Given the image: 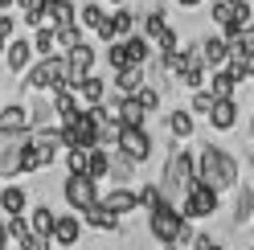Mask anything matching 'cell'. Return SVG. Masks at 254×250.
I'll return each mask as SVG.
<instances>
[{"label":"cell","instance_id":"d590c367","mask_svg":"<svg viewBox=\"0 0 254 250\" xmlns=\"http://www.w3.org/2000/svg\"><path fill=\"white\" fill-rule=\"evenodd\" d=\"M107 62H111V70L127 66V50H123V41H119V45H111V41H107Z\"/></svg>","mask_w":254,"mask_h":250},{"label":"cell","instance_id":"836d02e7","mask_svg":"<svg viewBox=\"0 0 254 250\" xmlns=\"http://www.w3.org/2000/svg\"><path fill=\"white\" fill-rule=\"evenodd\" d=\"M213 103H217V95H213V90H193V103H189V107H193V111H201V115H209L213 111Z\"/></svg>","mask_w":254,"mask_h":250},{"label":"cell","instance_id":"4dcf8cb0","mask_svg":"<svg viewBox=\"0 0 254 250\" xmlns=\"http://www.w3.org/2000/svg\"><path fill=\"white\" fill-rule=\"evenodd\" d=\"M82 41H86V37H82V25H78V21L66 25V29H58V50H66V54H70L74 45H82Z\"/></svg>","mask_w":254,"mask_h":250},{"label":"cell","instance_id":"7a4b0ae2","mask_svg":"<svg viewBox=\"0 0 254 250\" xmlns=\"http://www.w3.org/2000/svg\"><path fill=\"white\" fill-rule=\"evenodd\" d=\"M66 82H70V66H66L62 54H50V58H41L37 66L25 70V86L37 90V95H54V90L66 86Z\"/></svg>","mask_w":254,"mask_h":250},{"label":"cell","instance_id":"f546056e","mask_svg":"<svg viewBox=\"0 0 254 250\" xmlns=\"http://www.w3.org/2000/svg\"><path fill=\"white\" fill-rule=\"evenodd\" d=\"M103 17H107V12H103L99 0H90V4L78 8V25H82V29H99V21H103Z\"/></svg>","mask_w":254,"mask_h":250},{"label":"cell","instance_id":"30bf717a","mask_svg":"<svg viewBox=\"0 0 254 250\" xmlns=\"http://www.w3.org/2000/svg\"><path fill=\"white\" fill-rule=\"evenodd\" d=\"M37 12L45 17V25H54V29H66V25L78 21V8L70 4V0H41Z\"/></svg>","mask_w":254,"mask_h":250},{"label":"cell","instance_id":"ac0fdd59","mask_svg":"<svg viewBox=\"0 0 254 250\" xmlns=\"http://www.w3.org/2000/svg\"><path fill=\"white\" fill-rule=\"evenodd\" d=\"M78 238H82V213H66V217H58V226H54V242L58 246H74Z\"/></svg>","mask_w":254,"mask_h":250},{"label":"cell","instance_id":"d6986e66","mask_svg":"<svg viewBox=\"0 0 254 250\" xmlns=\"http://www.w3.org/2000/svg\"><path fill=\"white\" fill-rule=\"evenodd\" d=\"M123 50H127V62H135V66H148V58H152V37L148 33H127L123 37Z\"/></svg>","mask_w":254,"mask_h":250},{"label":"cell","instance_id":"7402d4cb","mask_svg":"<svg viewBox=\"0 0 254 250\" xmlns=\"http://www.w3.org/2000/svg\"><path fill=\"white\" fill-rule=\"evenodd\" d=\"M86 177H90V181L111 177V156H107L103 144H99V148H86Z\"/></svg>","mask_w":254,"mask_h":250},{"label":"cell","instance_id":"60d3db41","mask_svg":"<svg viewBox=\"0 0 254 250\" xmlns=\"http://www.w3.org/2000/svg\"><path fill=\"white\" fill-rule=\"evenodd\" d=\"M181 8H197V4H205V0H177Z\"/></svg>","mask_w":254,"mask_h":250},{"label":"cell","instance_id":"4fadbf2b","mask_svg":"<svg viewBox=\"0 0 254 250\" xmlns=\"http://www.w3.org/2000/svg\"><path fill=\"white\" fill-rule=\"evenodd\" d=\"M82 222H86V226H94V230L115 234V230H119V213H115V209H107L103 201H94V205H86V209H82Z\"/></svg>","mask_w":254,"mask_h":250},{"label":"cell","instance_id":"603a6c76","mask_svg":"<svg viewBox=\"0 0 254 250\" xmlns=\"http://www.w3.org/2000/svg\"><path fill=\"white\" fill-rule=\"evenodd\" d=\"M29 226H33V234H41V238H54L58 213H54L50 205H37V209H29Z\"/></svg>","mask_w":254,"mask_h":250},{"label":"cell","instance_id":"cb8c5ba5","mask_svg":"<svg viewBox=\"0 0 254 250\" xmlns=\"http://www.w3.org/2000/svg\"><path fill=\"white\" fill-rule=\"evenodd\" d=\"M193 127H197V123H193V107H177V111L168 115V131L177 135V139H189Z\"/></svg>","mask_w":254,"mask_h":250},{"label":"cell","instance_id":"e0dca14e","mask_svg":"<svg viewBox=\"0 0 254 250\" xmlns=\"http://www.w3.org/2000/svg\"><path fill=\"white\" fill-rule=\"evenodd\" d=\"M209 123H213V131H230L234 123H238V103H234V95H230V99H217V103H213V111H209Z\"/></svg>","mask_w":254,"mask_h":250},{"label":"cell","instance_id":"3957f363","mask_svg":"<svg viewBox=\"0 0 254 250\" xmlns=\"http://www.w3.org/2000/svg\"><path fill=\"white\" fill-rule=\"evenodd\" d=\"M193 181H197V160L185 152V144L177 139V144H172V152H168V164H164V181H160V189H164V193H185Z\"/></svg>","mask_w":254,"mask_h":250},{"label":"cell","instance_id":"5b68a950","mask_svg":"<svg viewBox=\"0 0 254 250\" xmlns=\"http://www.w3.org/2000/svg\"><path fill=\"white\" fill-rule=\"evenodd\" d=\"M217 185H209V181H193L185 189V201H181V213L189 217V222H201V217H213L217 213Z\"/></svg>","mask_w":254,"mask_h":250},{"label":"cell","instance_id":"e575fe53","mask_svg":"<svg viewBox=\"0 0 254 250\" xmlns=\"http://www.w3.org/2000/svg\"><path fill=\"white\" fill-rule=\"evenodd\" d=\"M135 99H139V103H144V107H148V111H156V107H160V90H156V86H148V82H144V86H139V90H135Z\"/></svg>","mask_w":254,"mask_h":250},{"label":"cell","instance_id":"7dc6e473","mask_svg":"<svg viewBox=\"0 0 254 250\" xmlns=\"http://www.w3.org/2000/svg\"><path fill=\"white\" fill-rule=\"evenodd\" d=\"M62 250H74V246H62Z\"/></svg>","mask_w":254,"mask_h":250},{"label":"cell","instance_id":"d6a6232c","mask_svg":"<svg viewBox=\"0 0 254 250\" xmlns=\"http://www.w3.org/2000/svg\"><path fill=\"white\" fill-rule=\"evenodd\" d=\"M139 29H144V33L152 37V45H156V37H160V33H164V29H168V25H164V12H160V8H152V12H148V17H144V21H139Z\"/></svg>","mask_w":254,"mask_h":250},{"label":"cell","instance_id":"ab89813d","mask_svg":"<svg viewBox=\"0 0 254 250\" xmlns=\"http://www.w3.org/2000/svg\"><path fill=\"white\" fill-rule=\"evenodd\" d=\"M0 250H8V226L0 222Z\"/></svg>","mask_w":254,"mask_h":250},{"label":"cell","instance_id":"7bdbcfd3","mask_svg":"<svg viewBox=\"0 0 254 250\" xmlns=\"http://www.w3.org/2000/svg\"><path fill=\"white\" fill-rule=\"evenodd\" d=\"M4 50H8V37H4V33H0V58H4Z\"/></svg>","mask_w":254,"mask_h":250},{"label":"cell","instance_id":"44dd1931","mask_svg":"<svg viewBox=\"0 0 254 250\" xmlns=\"http://www.w3.org/2000/svg\"><path fill=\"white\" fill-rule=\"evenodd\" d=\"M0 209L4 213H29V193L21 185H4L0 189Z\"/></svg>","mask_w":254,"mask_h":250},{"label":"cell","instance_id":"8fae6325","mask_svg":"<svg viewBox=\"0 0 254 250\" xmlns=\"http://www.w3.org/2000/svg\"><path fill=\"white\" fill-rule=\"evenodd\" d=\"M115 107H119V123H127V127H144V123H148V107L144 103H139L135 95H119L115 99Z\"/></svg>","mask_w":254,"mask_h":250},{"label":"cell","instance_id":"681fc988","mask_svg":"<svg viewBox=\"0 0 254 250\" xmlns=\"http://www.w3.org/2000/svg\"><path fill=\"white\" fill-rule=\"evenodd\" d=\"M250 250H254V246H250Z\"/></svg>","mask_w":254,"mask_h":250},{"label":"cell","instance_id":"c3c4849f","mask_svg":"<svg viewBox=\"0 0 254 250\" xmlns=\"http://www.w3.org/2000/svg\"><path fill=\"white\" fill-rule=\"evenodd\" d=\"M164 250H177V246H164Z\"/></svg>","mask_w":254,"mask_h":250},{"label":"cell","instance_id":"1f68e13d","mask_svg":"<svg viewBox=\"0 0 254 250\" xmlns=\"http://www.w3.org/2000/svg\"><path fill=\"white\" fill-rule=\"evenodd\" d=\"M111 25H115V37L123 41V37L135 29V12H131V8H115V12H111Z\"/></svg>","mask_w":254,"mask_h":250},{"label":"cell","instance_id":"9a60e30c","mask_svg":"<svg viewBox=\"0 0 254 250\" xmlns=\"http://www.w3.org/2000/svg\"><path fill=\"white\" fill-rule=\"evenodd\" d=\"M0 127H8V131H25V127H33V107H25V103H8L4 111H0Z\"/></svg>","mask_w":254,"mask_h":250},{"label":"cell","instance_id":"277c9868","mask_svg":"<svg viewBox=\"0 0 254 250\" xmlns=\"http://www.w3.org/2000/svg\"><path fill=\"white\" fill-rule=\"evenodd\" d=\"M185 222H189V217H185L177 205H172V201H164L160 209H152V213H148V234H152L160 246H177Z\"/></svg>","mask_w":254,"mask_h":250},{"label":"cell","instance_id":"d4e9b609","mask_svg":"<svg viewBox=\"0 0 254 250\" xmlns=\"http://www.w3.org/2000/svg\"><path fill=\"white\" fill-rule=\"evenodd\" d=\"M78 99H82L86 107L103 103V99H107V82H103V78H94V74H86L82 82H78Z\"/></svg>","mask_w":254,"mask_h":250},{"label":"cell","instance_id":"7c38bea8","mask_svg":"<svg viewBox=\"0 0 254 250\" xmlns=\"http://www.w3.org/2000/svg\"><path fill=\"white\" fill-rule=\"evenodd\" d=\"M37 50H33V41H25V37H12L8 41V50H4V66L12 70V74H25L29 70V58H33Z\"/></svg>","mask_w":254,"mask_h":250},{"label":"cell","instance_id":"b9f144b4","mask_svg":"<svg viewBox=\"0 0 254 250\" xmlns=\"http://www.w3.org/2000/svg\"><path fill=\"white\" fill-rule=\"evenodd\" d=\"M250 111H254V107H250ZM246 139L254 144V115H250V127H246Z\"/></svg>","mask_w":254,"mask_h":250},{"label":"cell","instance_id":"5bb4252c","mask_svg":"<svg viewBox=\"0 0 254 250\" xmlns=\"http://www.w3.org/2000/svg\"><path fill=\"white\" fill-rule=\"evenodd\" d=\"M201 62H205L209 70L226 66V62H230V37H205V41H201Z\"/></svg>","mask_w":254,"mask_h":250},{"label":"cell","instance_id":"bcb514c9","mask_svg":"<svg viewBox=\"0 0 254 250\" xmlns=\"http://www.w3.org/2000/svg\"><path fill=\"white\" fill-rule=\"evenodd\" d=\"M111 4H123V0H111Z\"/></svg>","mask_w":254,"mask_h":250},{"label":"cell","instance_id":"6da1fadb","mask_svg":"<svg viewBox=\"0 0 254 250\" xmlns=\"http://www.w3.org/2000/svg\"><path fill=\"white\" fill-rule=\"evenodd\" d=\"M238 160L226 152V148H217V144H205L201 156H197V181H209L217 185V189H238Z\"/></svg>","mask_w":254,"mask_h":250},{"label":"cell","instance_id":"8d00e7d4","mask_svg":"<svg viewBox=\"0 0 254 250\" xmlns=\"http://www.w3.org/2000/svg\"><path fill=\"white\" fill-rule=\"evenodd\" d=\"M0 33H4L8 41L17 37V12H8V8H0Z\"/></svg>","mask_w":254,"mask_h":250},{"label":"cell","instance_id":"83f0119b","mask_svg":"<svg viewBox=\"0 0 254 250\" xmlns=\"http://www.w3.org/2000/svg\"><path fill=\"white\" fill-rule=\"evenodd\" d=\"M205 70H209V66H205L201 58H193V62H189V66H185L177 78H181V82H185L189 90H201V86H205Z\"/></svg>","mask_w":254,"mask_h":250},{"label":"cell","instance_id":"2e32d148","mask_svg":"<svg viewBox=\"0 0 254 250\" xmlns=\"http://www.w3.org/2000/svg\"><path fill=\"white\" fill-rule=\"evenodd\" d=\"M144 82H148V78H144V66H135V62H127V66L115 70V90H119V95H135Z\"/></svg>","mask_w":254,"mask_h":250},{"label":"cell","instance_id":"484cf974","mask_svg":"<svg viewBox=\"0 0 254 250\" xmlns=\"http://www.w3.org/2000/svg\"><path fill=\"white\" fill-rule=\"evenodd\" d=\"M234 86H238V74H234L230 66H217L213 78H209V90H213L217 99H230V95H234Z\"/></svg>","mask_w":254,"mask_h":250},{"label":"cell","instance_id":"f6af8a7d","mask_svg":"<svg viewBox=\"0 0 254 250\" xmlns=\"http://www.w3.org/2000/svg\"><path fill=\"white\" fill-rule=\"evenodd\" d=\"M209 250H226V246H221V242H213V246H209Z\"/></svg>","mask_w":254,"mask_h":250},{"label":"cell","instance_id":"4316f807","mask_svg":"<svg viewBox=\"0 0 254 250\" xmlns=\"http://www.w3.org/2000/svg\"><path fill=\"white\" fill-rule=\"evenodd\" d=\"M254 217V189L250 185H238V213H234V226H246Z\"/></svg>","mask_w":254,"mask_h":250},{"label":"cell","instance_id":"f35d334b","mask_svg":"<svg viewBox=\"0 0 254 250\" xmlns=\"http://www.w3.org/2000/svg\"><path fill=\"white\" fill-rule=\"evenodd\" d=\"M37 4H41V0H17V8H21V12H37Z\"/></svg>","mask_w":254,"mask_h":250},{"label":"cell","instance_id":"74e56055","mask_svg":"<svg viewBox=\"0 0 254 250\" xmlns=\"http://www.w3.org/2000/svg\"><path fill=\"white\" fill-rule=\"evenodd\" d=\"M156 45H160V54H168V50H177V45H181V37H177V29H164V33L156 37Z\"/></svg>","mask_w":254,"mask_h":250},{"label":"cell","instance_id":"ba28073f","mask_svg":"<svg viewBox=\"0 0 254 250\" xmlns=\"http://www.w3.org/2000/svg\"><path fill=\"white\" fill-rule=\"evenodd\" d=\"M62 197H66V205H70V209H78V213H82L86 205H94V201H99V193H94V181H90L86 173H70V177H66V185H62Z\"/></svg>","mask_w":254,"mask_h":250},{"label":"cell","instance_id":"f1b7e54d","mask_svg":"<svg viewBox=\"0 0 254 250\" xmlns=\"http://www.w3.org/2000/svg\"><path fill=\"white\" fill-rule=\"evenodd\" d=\"M164 201H168V197H164L160 185H144V189H139V209H148V213H152V209H160Z\"/></svg>","mask_w":254,"mask_h":250},{"label":"cell","instance_id":"ffe728a7","mask_svg":"<svg viewBox=\"0 0 254 250\" xmlns=\"http://www.w3.org/2000/svg\"><path fill=\"white\" fill-rule=\"evenodd\" d=\"M99 201H103L107 209H115L119 217H123V213H131V209H139V193H131V189H123V185H119L115 193H107V197H99Z\"/></svg>","mask_w":254,"mask_h":250},{"label":"cell","instance_id":"ee69618b","mask_svg":"<svg viewBox=\"0 0 254 250\" xmlns=\"http://www.w3.org/2000/svg\"><path fill=\"white\" fill-rule=\"evenodd\" d=\"M12 4H17V0H0V8H12Z\"/></svg>","mask_w":254,"mask_h":250},{"label":"cell","instance_id":"9c48e42d","mask_svg":"<svg viewBox=\"0 0 254 250\" xmlns=\"http://www.w3.org/2000/svg\"><path fill=\"white\" fill-rule=\"evenodd\" d=\"M94 62H99V54H94V45H74V50L66 54V66H70V82L66 86H78L86 74H94Z\"/></svg>","mask_w":254,"mask_h":250},{"label":"cell","instance_id":"8992f818","mask_svg":"<svg viewBox=\"0 0 254 250\" xmlns=\"http://www.w3.org/2000/svg\"><path fill=\"white\" fill-rule=\"evenodd\" d=\"M115 152H123V156H131L135 164H144L148 156H152V131H148V123L144 127H119V144H115Z\"/></svg>","mask_w":254,"mask_h":250},{"label":"cell","instance_id":"52a82bcc","mask_svg":"<svg viewBox=\"0 0 254 250\" xmlns=\"http://www.w3.org/2000/svg\"><path fill=\"white\" fill-rule=\"evenodd\" d=\"M29 135H33V127H25V131L0 127V177H17V156L29 144Z\"/></svg>","mask_w":254,"mask_h":250}]
</instances>
